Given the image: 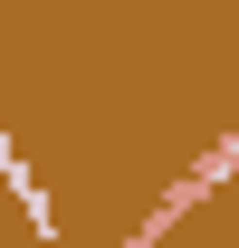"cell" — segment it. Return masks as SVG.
<instances>
[{
	"label": "cell",
	"mask_w": 239,
	"mask_h": 248,
	"mask_svg": "<svg viewBox=\"0 0 239 248\" xmlns=\"http://www.w3.org/2000/svg\"><path fill=\"white\" fill-rule=\"evenodd\" d=\"M19 162H29V153H19V143H10V124H0V182H10Z\"/></svg>",
	"instance_id": "7a4b0ae2"
},
{
	"label": "cell",
	"mask_w": 239,
	"mask_h": 248,
	"mask_svg": "<svg viewBox=\"0 0 239 248\" xmlns=\"http://www.w3.org/2000/svg\"><path fill=\"white\" fill-rule=\"evenodd\" d=\"M10 191H19V210H29V229L48 239V229H58V201H48V182H38L29 162H19V172H10Z\"/></svg>",
	"instance_id": "6da1fadb"
}]
</instances>
